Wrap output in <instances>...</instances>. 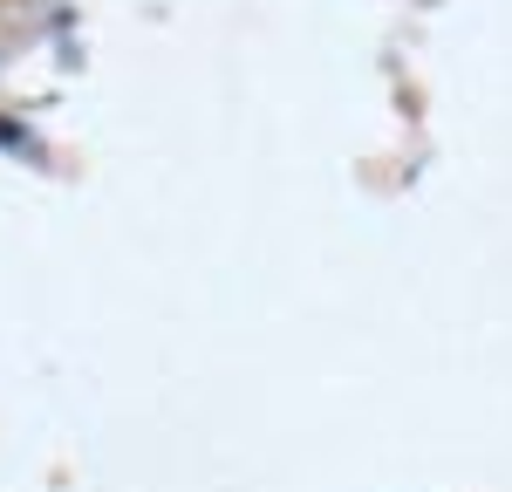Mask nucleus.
I'll return each mask as SVG.
<instances>
[{"label": "nucleus", "mask_w": 512, "mask_h": 492, "mask_svg": "<svg viewBox=\"0 0 512 492\" xmlns=\"http://www.w3.org/2000/svg\"><path fill=\"white\" fill-rule=\"evenodd\" d=\"M0 137H7V144H14V151H21V144H28V137H21V130H14V123L0 117Z\"/></svg>", "instance_id": "f257e3e1"}]
</instances>
